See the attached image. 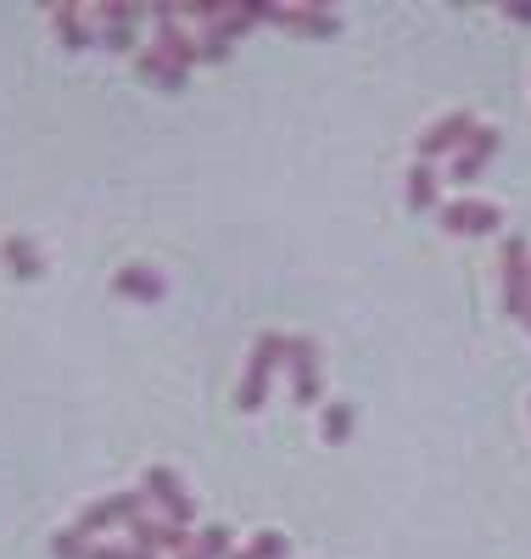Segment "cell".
Returning <instances> with one entry per match:
<instances>
[{
    "instance_id": "22",
    "label": "cell",
    "mask_w": 531,
    "mask_h": 559,
    "mask_svg": "<svg viewBox=\"0 0 531 559\" xmlns=\"http://www.w3.org/2000/svg\"><path fill=\"white\" fill-rule=\"evenodd\" d=\"M504 17H509V23H531V0H509Z\"/></svg>"
},
{
    "instance_id": "21",
    "label": "cell",
    "mask_w": 531,
    "mask_h": 559,
    "mask_svg": "<svg viewBox=\"0 0 531 559\" xmlns=\"http://www.w3.org/2000/svg\"><path fill=\"white\" fill-rule=\"evenodd\" d=\"M90 559H157V554H140V548H129V543H95Z\"/></svg>"
},
{
    "instance_id": "23",
    "label": "cell",
    "mask_w": 531,
    "mask_h": 559,
    "mask_svg": "<svg viewBox=\"0 0 531 559\" xmlns=\"http://www.w3.org/2000/svg\"><path fill=\"white\" fill-rule=\"evenodd\" d=\"M185 559H202V554H197V548H190V554H185Z\"/></svg>"
},
{
    "instance_id": "6",
    "label": "cell",
    "mask_w": 531,
    "mask_h": 559,
    "mask_svg": "<svg viewBox=\"0 0 531 559\" xmlns=\"http://www.w3.org/2000/svg\"><path fill=\"white\" fill-rule=\"evenodd\" d=\"M481 123L470 118V112H448V118H437L425 134H420V163H437V157H459L464 146H470V134H475Z\"/></svg>"
},
{
    "instance_id": "2",
    "label": "cell",
    "mask_w": 531,
    "mask_h": 559,
    "mask_svg": "<svg viewBox=\"0 0 531 559\" xmlns=\"http://www.w3.org/2000/svg\"><path fill=\"white\" fill-rule=\"evenodd\" d=\"M146 17L157 23V39H152V51H163L174 68H197L202 62V39L197 34H190L185 23H179V7H174V0H157V7H146Z\"/></svg>"
},
{
    "instance_id": "4",
    "label": "cell",
    "mask_w": 531,
    "mask_h": 559,
    "mask_svg": "<svg viewBox=\"0 0 531 559\" xmlns=\"http://www.w3.org/2000/svg\"><path fill=\"white\" fill-rule=\"evenodd\" d=\"M140 515H146V492H140V487H123V492H113V498L84 503V509H79V532L95 537V532H113V526H134Z\"/></svg>"
},
{
    "instance_id": "14",
    "label": "cell",
    "mask_w": 531,
    "mask_h": 559,
    "mask_svg": "<svg viewBox=\"0 0 531 559\" xmlns=\"http://www.w3.org/2000/svg\"><path fill=\"white\" fill-rule=\"evenodd\" d=\"M437 168H430V163H414L409 168V179H403V202L414 207V213H437L442 202H437Z\"/></svg>"
},
{
    "instance_id": "11",
    "label": "cell",
    "mask_w": 531,
    "mask_h": 559,
    "mask_svg": "<svg viewBox=\"0 0 531 559\" xmlns=\"http://www.w3.org/2000/svg\"><path fill=\"white\" fill-rule=\"evenodd\" d=\"M498 157V129H487V123H481L475 134H470V146L448 163V174L442 179H453V185H470V179H481V174H487V163Z\"/></svg>"
},
{
    "instance_id": "3",
    "label": "cell",
    "mask_w": 531,
    "mask_h": 559,
    "mask_svg": "<svg viewBox=\"0 0 531 559\" xmlns=\"http://www.w3.org/2000/svg\"><path fill=\"white\" fill-rule=\"evenodd\" d=\"M140 492H146V503L163 509L168 526H185V532H190V521H197V498H190V487L168 471V464H152L146 481H140Z\"/></svg>"
},
{
    "instance_id": "13",
    "label": "cell",
    "mask_w": 531,
    "mask_h": 559,
    "mask_svg": "<svg viewBox=\"0 0 531 559\" xmlns=\"http://www.w3.org/2000/svg\"><path fill=\"white\" fill-rule=\"evenodd\" d=\"M113 292H118L123 302H163V297H168L163 274L146 269V263H123V269L113 274Z\"/></svg>"
},
{
    "instance_id": "7",
    "label": "cell",
    "mask_w": 531,
    "mask_h": 559,
    "mask_svg": "<svg viewBox=\"0 0 531 559\" xmlns=\"http://www.w3.org/2000/svg\"><path fill=\"white\" fill-rule=\"evenodd\" d=\"M437 224L448 229V236H498L504 213L493 202H442L437 207Z\"/></svg>"
},
{
    "instance_id": "16",
    "label": "cell",
    "mask_w": 531,
    "mask_h": 559,
    "mask_svg": "<svg viewBox=\"0 0 531 559\" xmlns=\"http://www.w3.org/2000/svg\"><path fill=\"white\" fill-rule=\"evenodd\" d=\"M0 263H7L17 280H39L45 274V258H39V247L28 236H7V241H0Z\"/></svg>"
},
{
    "instance_id": "18",
    "label": "cell",
    "mask_w": 531,
    "mask_h": 559,
    "mask_svg": "<svg viewBox=\"0 0 531 559\" xmlns=\"http://www.w3.org/2000/svg\"><path fill=\"white\" fill-rule=\"evenodd\" d=\"M292 554V543H285V532H258L247 548H235L229 559H285Z\"/></svg>"
},
{
    "instance_id": "10",
    "label": "cell",
    "mask_w": 531,
    "mask_h": 559,
    "mask_svg": "<svg viewBox=\"0 0 531 559\" xmlns=\"http://www.w3.org/2000/svg\"><path fill=\"white\" fill-rule=\"evenodd\" d=\"M285 369H292V392H297V403L314 408V403L324 397V386H319V347H314L308 336H292V358H285Z\"/></svg>"
},
{
    "instance_id": "19",
    "label": "cell",
    "mask_w": 531,
    "mask_h": 559,
    "mask_svg": "<svg viewBox=\"0 0 531 559\" xmlns=\"http://www.w3.org/2000/svg\"><path fill=\"white\" fill-rule=\"evenodd\" d=\"M197 554L202 559H229L235 554V532L229 526H197Z\"/></svg>"
},
{
    "instance_id": "15",
    "label": "cell",
    "mask_w": 531,
    "mask_h": 559,
    "mask_svg": "<svg viewBox=\"0 0 531 559\" xmlns=\"http://www.w3.org/2000/svg\"><path fill=\"white\" fill-rule=\"evenodd\" d=\"M134 73H140V79H152L157 90H185V84H190V73L174 68L163 51H152V45H146V51H134Z\"/></svg>"
},
{
    "instance_id": "8",
    "label": "cell",
    "mask_w": 531,
    "mask_h": 559,
    "mask_svg": "<svg viewBox=\"0 0 531 559\" xmlns=\"http://www.w3.org/2000/svg\"><path fill=\"white\" fill-rule=\"evenodd\" d=\"M129 548H140V554H190V548H197V532H185V526H168L163 515H140L134 526H129Z\"/></svg>"
},
{
    "instance_id": "12",
    "label": "cell",
    "mask_w": 531,
    "mask_h": 559,
    "mask_svg": "<svg viewBox=\"0 0 531 559\" xmlns=\"http://www.w3.org/2000/svg\"><path fill=\"white\" fill-rule=\"evenodd\" d=\"M45 17H51V28H57V39L68 45V51H90V45H102V28H95L90 7H51Z\"/></svg>"
},
{
    "instance_id": "17",
    "label": "cell",
    "mask_w": 531,
    "mask_h": 559,
    "mask_svg": "<svg viewBox=\"0 0 531 559\" xmlns=\"http://www.w3.org/2000/svg\"><path fill=\"white\" fill-rule=\"evenodd\" d=\"M353 426H358V408H353L347 397H330L324 414H319V437H324L330 448H342V442L353 437Z\"/></svg>"
},
{
    "instance_id": "9",
    "label": "cell",
    "mask_w": 531,
    "mask_h": 559,
    "mask_svg": "<svg viewBox=\"0 0 531 559\" xmlns=\"http://www.w3.org/2000/svg\"><path fill=\"white\" fill-rule=\"evenodd\" d=\"M263 23L292 28V34H303V39H330V34H342V12H330V7H269Z\"/></svg>"
},
{
    "instance_id": "24",
    "label": "cell",
    "mask_w": 531,
    "mask_h": 559,
    "mask_svg": "<svg viewBox=\"0 0 531 559\" xmlns=\"http://www.w3.org/2000/svg\"><path fill=\"white\" fill-rule=\"evenodd\" d=\"M526 336H531V319H526Z\"/></svg>"
},
{
    "instance_id": "20",
    "label": "cell",
    "mask_w": 531,
    "mask_h": 559,
    "mask_svg": "<svg viewBox=\"0 0 531 559\" xmlns=\"http://www.w3.org/2000/svg\"><path fill=\"white\" fill-rule=\"evenodd\" d=\"M90 548H95V537H84L79 526H68V532L51 537V554H57V559H90Z\"/></svg>"
},
{
    "instance_id": "5",
    "label": "cell",
    "mask_w": 531,
    "mask_h": 559,
    "mask_svg": "<svg viewBox=\"0 0 531 559\" xmlns=\"http://www.w3.org/2000/svg\"><path fill=\"white\" fill-rule=\"evenodd\" d=\"M504 313L520 324L531 319V247H526V236L504 241Z\"/></svg>"
},
{
    "instance_id": "1",
    "label": "cell",
    "mask_w": 531,
    "mask_h": 559,
    "mask_svg": "<svg viewBox=\"0 0 531 559\" xmlns=\"http://www.w3.org/2000/svg\"><path fill=\"white\" fill-rule=\"evenodd\" d=\"M285 358H292V336H280V331L258 336L247 369H240V386H235V408H240V414H258V408L269 403L274 376H280V364H285Z\"/></svg>"
}]
</instances>
